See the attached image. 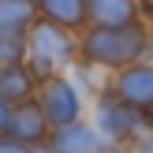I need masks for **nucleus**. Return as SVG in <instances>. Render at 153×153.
<instances>
[{
	"mask_svg": "<svg viewBox=\"0 0 153 153\" xmlns=\"http://www.w3.org/2000/svg\"><path fill=\"white\" fill-rule=\"evenodd\" d=\"M0 97L7 105H19L37 97V79L26 67V60H11V64H0Z\"/></svg>",
	"mask_w": 153,
	"mask_h": 153,
	"instance_id": "nucleus-8",
	"label": "nucleus"
},
{
	"mask_svg": "<svg viewBox=\"0 0 153 153\" xmlns=\"http://www.w3.org/2000/svg\"><path fill=\"white\" fill-rule=\"evenodd\" d=\"M138 153H153V131H149V134H146V138H142V142H138Z\"/></svg>",
	"mask_w": 153,
	"mask_h": 153,
	"instance_id": "nucleus-16",
	"label": "nucleus"
},
{
	"mask_svg": "<svg viewBox=\"0 0 153 153\" xmlns=\"http://www.w3.org/2000/svg\"><path fill=\"white\" fill-rule=\"evenodd\" d=\"M26 41H30V52H26V67L34 71L37 86H41L45 79H52V75L60 71H71L75 64H79V30H67L60 26V22H49L37 15V22L26 30Z\"/></svg>",
	"mask_w": 153,
	"mask_h": 153,
	"instance_id": "nucleus-2",
	"label": "nucleus"
},
{
	"mask_svg": "<svg viewBox=\"0 0 153 153\" xmlns=\"http://www.w3.org/2000/svg\"><path fill=\"white\" fill-rule=\"evenodd\" d=\"M94 26H120L138 19V0H86Z\"/></svg>",
	"mask_w": 153,
	"mask_h": 153,
	"instance_id": "nucleus-10",
	"label": "nucleus"
},
{
	"mask_svg": "<svg viewBox=\"0 0 153 153\" xmlns=\"http://www.w3.org/2000/svg\"><path fill=\"white\" fill-rule=\"evenodd\" d=\"M108 153H127V149H108Z\"/></svg>",
	"mask_w": 153,
	"mask_h": 153,
	"instance_id": "nucleus-18",
	"label": "nucleus"
},
{
	"mask_svg": "<svg viewBox=\"0 0 153 153\" xmlns=\"http://www.w3.org/2000/svg\"><path fill=\"white\" fill-rule=\"evenodd\" d=\"M153 49V30L142 19L134 22H120V26H94L90 22L79 34V52L82 60L105 67V71L116 75L120 67H131L138 60H146Z\"/></svg>",
	"mask_w": 153,
	"mask_h": 153,
	"instance_id": "nucleus-1",
	"label": "nucleus"
},
{
	"mask_svg": "<svg viewBox=\"0 0 153 153\" xmlns=\"http://www.w3.org/2000/svg\"><path fill=\"white\" fill-rule=\"evenodd\" d=\"M37 22V0H0V30L26 34Z\"/></svg>",
	"mask_w": 153,
	"mask_h": 153,
	"instance_id": "nucleus-11",
	"label": "nucleus"
},
{
	"mask_svg": "<svg viewBox=\"0 0 153 153\" xmlns=\"http://www.w3.org/2000/svg\"><path fill=\"white\" fill-rule=\"evenodd\" d=\"M71 79L82 86L86 97H97V94H105V90H112V71H105V67L90 64V60H82V56H79V64L71 67Z\"/></svg>",
	"mask_w": 153,
	"mask_h": 153,
	"instance_id": "nucleus-12",
	"label": "nucleus"
},
{
	"mask_svg": "<svg viewBox=\"0 0 153 153\" xmlns=\"http://www.w3.org/2000/svg\"><path fill=\"white\" fill-rule=\"evenodd\" d=\"M0 153H34V146H26V142L11 138L7 131H0Z\"/></svg>",
	"mask_w": 153,
	"mask_h": 153,
	"instance_id": "nucleus-14",
	"label": "nucleus"
},
{
	"mask_svg": "<svg viewBox=\"0 0 153 153\" xmlns=\"http://www.w3.org/2000/svg\"><path fill=\"white\" fill-rule=\"evenodd\" d=\"M112 90H116L127 105H134V108H142V112L153 108V64L149 60H138V64H131V67H120V71L112 75Z\"/></svg>",
	"mask_w": 153,
	"mask_h": 153,
	"instance_id": "nucleus-7",
	"label": "nucleus"
},
{
	"mask_svg": "<svg viewBox=\"0 0 153 153\" xmlns=\"http://www.w3.org/2000/svg\"><path fill=\"white\" fill-rule=\"evenodd\" d=\"M37 15L49 22H60L67 30H86L90 26V4L86 0H37Z\"/></svg>",
	"mask_w": 153,
	"mask_h": 153,
	"instance_id": "nucleus-9",
	"label": "nucleus"
},
{
	"mask_svg": "<svg viewBox=\"0 0 153 153\" xmlns=\"http://www.w3.org/2000/svg\"><path fill=\"white\" fill-rule=\"evenodd\" d=\"M90 112H94V116H90V120H94V127L105 134V142H108L112 149L138 146V142L149 134V127H146V112L134 108V105H127L116 90L97 94Z\"/></svg>",
	"mask_w": 153,
	"mask_h": 153,
	"instance_id": "nucleus-3",
	"label": "nucleus"
},
{
	"mask_svg": "<svg viewBox=\"0 0 153 153\" xmlns=\"http://www.w3.org/2000/svg\"><path fill=\"white\" fill-rule=\"evenodd\" d=\"M7 116H11V105L0 97V131H7Z\"/></svg>",
	"mask_w": 153,
	"mask_h": 153,
	"instance_id": "nucleus-15",
	"label": "nucleus"
},
{
	"mask_svg": "<svg viewBox=\"0 0 153 153\" xmlns=\"http://www.w3.org/2000/svg\"><path fill=\"white\" fill-rule=\"evenodd\" d=\"M34 153H52V149H49V142H45V146H34Z\"/></svg>",
	"mask_w": 153,
	"mask_h": 153,
	"instance_id": "nucleus-17",
	"label": "nucleus"
},
{
	"mask_svg": "<svg viewBox=\"0 0 153 153\" xmlns=\"http://www.w3.org/2000/svg\"><path fill=\"white\" fill-rule=\"evenodd\" d=\"M7 134H11V138H19V142H26V146H45V142H49L52 123H49V116H45V108H41V101H37V97L11 105Z\"/></svg>",
	"mask_w": 153,
	"mask_h": 153,
	"instance_id": "nucleus-6",
	"label": "nucleus"
},
{
	"mask_svg": "<svg viewBox=\"0 0 153 153\" xmlns=\"http://www.w3.org/2000/svg\"><path fill=\"white\" fill-rule=\"evenodd\" d=\"M37 101H41V108H45V116H49L52 127L75 123V120L86 116V94L71 79V71H60L52 79H45L37 86Z\"/></svg>",
	"mask_w": 153,
	"mask_h": 153,
	"instance_id": "nucleus-4",
	"label": "nucleus"
},
{
	"mask_svg": "<svg viewBox=\"0 0 153 153\" xmlns=\"http://www.w3.org/2000/svg\"><path fill=\"white\" fill-rule=\"evenodd\" d=\"M49 149L52 153H108L112 146L105 142V134L94 127V120H75V123L52 127L49 134Z\"/></svg>",
	"mask_w": 153,
	"mask_h": 153,
	"instance_id": "nucleus-5",
	"label": "nucleus"
},
{
	"mask_svg": "<svg viewBox=\"0 0 153 153\" xmlns=\"http://www.w3.org/2000/svg\"><path fill=\"white\" fill-rule=\"evenodd\" d=\"M30 41L26 34H15V30H0V64H11V60H26Z\"/></svg>",
	"mask_w": 153,
	"mask_h": 153,
	"instance_id": "nucleus-13",
	"label": "nucleus"
}]
</instances>
